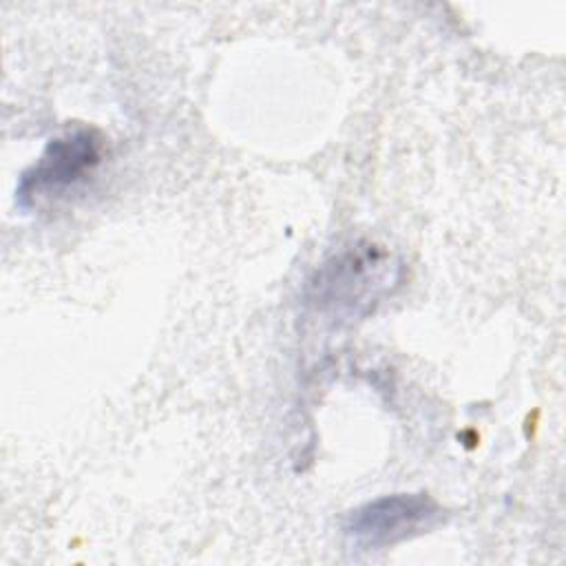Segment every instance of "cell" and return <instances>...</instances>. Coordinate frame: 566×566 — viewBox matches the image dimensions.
<instances>
[{
  "mask_svg": "<svg viewBox=\"0 0 566 566\" xmlns=\"http://www.w3.org/2000/svg\"><path fill=\"white\" fill-rule=\"evenodd\" d=\"M391 259L371 243H358L325 261L307 285V303L316 314L354 318L371 307L391 276Z\"/></svg>",
  "mask_w": 566,
  "mask_h": 566,
  "instance_id": "obj_1",
  "label": "cell"
},
{
  "mask_svg": "<svg viewBox=\"0 0 566 566\" xmlns=\"http://www.w3.org/2000/svg\"><path fill=\"white\" fill-rule=\"evenodd\" d=\"M442 520L440 504L427 493H394L356 506L343 526L356 551H380L420 533Z\"/></svg>",
  "mask_w": 566,
  "mask_h": 566,
  "instance_id": "obj_2",
  "label": "cell"
},
{
  "mask_svg": "<svg viewBox=\"0 0 566 566\" xmlns=\"http://www.w3.org/2000/svg\"><path fill=\"white\" fill-rule=\"evenodd\" d=\"M102 153L104 139L95 128L77 126L53 137L38 161L20 175L15 188L18 206L29 208L38 199L62 195L82 184L99 166Z\"/></svg>",
  "mask_w": 566,
  "mask_h": 566,
  "instance_id": "obj_3",
  "label": "cell"
}]
</instances>
